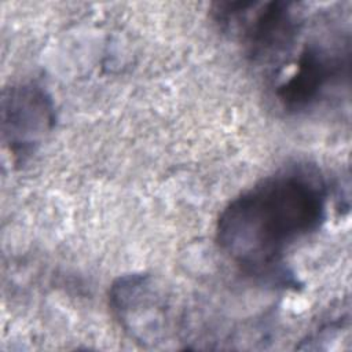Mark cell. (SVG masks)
<instances>
[{
	"instance_id": "cell-4",
	"label": "cell",
	"mask_w": 352,
	"mask_h": 352,
	"mask_svg": "<svg viewBox=\"0 0 352 352\" xmlns=\"http://www.w3.org/2000/svg\"><path fill=\"white\" fill-rule=\"evenodd\" d=\"M54 124V103L41 87L23 82L3 91V142L15 161H23L32 155Z\"/></svg>"
},
{
	"instance_id": "cell-1",
	"label": "cell",
	"mask_w": 352,
	"mask_h": 352,
	"mask_svg": "<svg viewBox=\"0 0 352 352\" xmlns=\"http://www.w3.org/2000/svg\"><path fill=\"white\" fill-rule=\"evenodd\" d=\"M327 213L323 180L308 169H286L234 198L216 223L220 250L242 271L265 276L287 252L320 228Z\"/></svg>"
},
{
	"instance_id": "cell-2",
	"label": "cell",
	"mask_w": 352,
	"mask_h": 352,
	"mask_svg": "<svg viewBox=\"0 0 352 352\" xmlns=\"http://www.w3.org/2000/svg\"><path fill=\"white\" fill-rule=\"evenodd\" d=\"M212 15L256 63H271L287 55L301 25L296 4L279 0L221 1Z\"/></svg>"
},
{
	"instance_id": "cell-3",
	"label": "cell",
	"mask_w": 352,
	"mask_h": 352,
	"mask_svg": "<svg viewBox=\"0 0 352 352\" xmlns=\"http://www.w3.org/2000/svg\"><path fill=\"white\" fill-rule=\"evenodd\" d=\"M348 48L322 43L307 44L292 72L276 87V99L287 111H307L348 77Z\"/></svg>"
}]
</instances>
